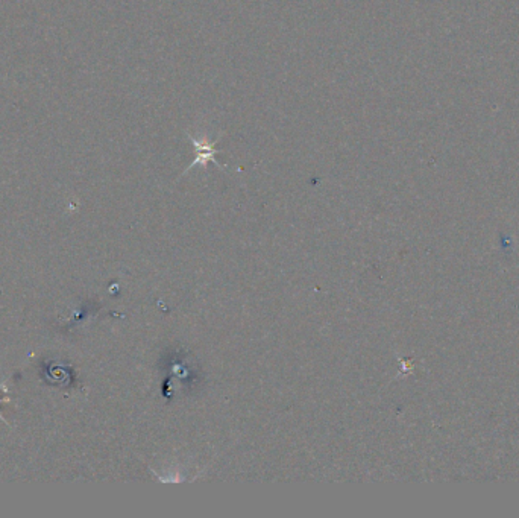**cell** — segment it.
<instances>
[{
  "instance_id": "obj_1",
  "label": "cell",
  "mask_w": 519,
  "mask_h": 518,
  "mask_svg": "<svg viewBox=\"0 0 519 518\" xmlns=\"http://www.w3.org/2000/svg\"><path fill=\"white\" fill-rule=\"evenodd\" d=\"M187 139L193 143V148H195V162L191 163L186 171H184V173H187L190 169H193L195 166H200V167H207L208 163H214L217 167H221V169H225V166L219 164L216 160V154L219 152V149L216 148V145L219 143V140L222 139V136L217 137L216 140H210L207 136H199V137H195L193 134L187 132Z\"/></svg>"
},
{
  "instance_id": "obj_2",
  "label": "cell",
  "mask_w": 519,
  "mask_h": 518,
  "mask_svg": "<svg viewBox=\"0 0 519 518\" xmlns=\"http://www.w3.org/2000/svg\"><path fill=\"white\" fill-rule=\"evenodd\" d=\"M2 401H10V398H5V400H2V398H0V403H2ZM0 421H3V423H6V421H5V418H3L2 415H0Z\"/></svg>"
}]
</instances>
